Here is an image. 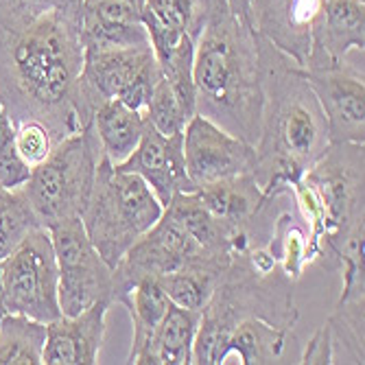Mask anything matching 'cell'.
Returning a JSON list of instances; mask_svg holds the SVG:
<instances>
[{
	"label": "cell",
	"mask_w": 365,
	"mask_h": 365,
	"mask_svg": "<svg viewBox=\"0 0 365 365\" xmlns=\"http://www.w3.org/2000/svg\"><path fill=\"white\" fill-rule=\"evenodd\" d=\"M81 66L79 14L0 0V103L14 125L38 120L55 143L81 129L73 110Z\"/></svg>",
	"instance_id": "1"
},
{
	"label": "cell",
	"mask_w": 365,
	"mask_h": 365,
	"mask_svg": "<svg viewBox=\"0 0 365 365\" xmlns=\"http://www.w3.org/2000/svg\"><path fill=\"white\" fill-rule=\"evenodd\" d=\"M262 90L252 175L269 199L289 195L328 149V125L304 68L256 36Z\"/></svg>",
	"instance_id": "2"
},
{
	"label": "cell",
	"mask_w": 365,
	"mask_h": 365,
	"mask_svg": "<svg viewBox=\"0 0 365 365\" xmlns=\"http://www.w3.org/2000/svg\"><path fill=\"white\" fill-rule=\"evenodd\" d=\"M192 83L197 114L256 145L262 114L256 33L227 5L210 18L197 40Z\"/></svg>",
	"instance_id": "3"
},
{
	"label": "cell",
	"mask_w": 365,
	"mask_h": 365,
	"mask_svg": "<svg viewBox=\"0 0 365 365\" xmlns=\"http://www.w3.org/2000/svg\"><path fill=\"white\" fill-rule=\"evenodd\" d=\"M300 317L295 307V280L280 267L258 272L247 252H235L212 297L199 315L192 363L219 365L227 335L245 319H262L291 330Z\"/></svg>",
	"instance_id": "4"
},
{
	"label": "cell",
	"mask_w": 365,
	"mask_h": 365,
	"mask_svg": "<svg viewBox=\"0 0 365 365\" xmlns=\"http://www.w3.org/2000/svg\"><path fill=\"white\" fill-rule=\"evenodd\" d=\"M164 208L136 173L118 171L103 155L81 223L101 258L114 269L125 252L158 223Z\"/></svg>",
	"instance_id": "5"
},
{
	"label": "cell",
	"mask_w": 365,
	"mask_h": 365,
	"mask_svg": "<svg viewBox=\"0 0 365 365\" xmlns=\"http://www.w3.org/2000/svg\"><path fill=\"white\" fill-rule=\"evenodd\" d=\"M103 147L90 125L59 140L48 158L33 167L18 188L42 227L83 215L94 186Z\"/></svg>",
	"instance_id": "6"
},
{
	"label": "cell",
	"mask_w": 365,
	"mask_h": 365,
	"mask_svg": "<svg viewBox=\"0 0 365 365\" xmlns=\"http://www.w3.org/2000/svg\"><path fill=\"white\" fill-rule=\"evenodd\" d=\"M160 75L151 44L83 48V66L73 90V110L79 127L90 125L94 112L110 98H118L145 114Z\"/></svg>",
	"instance_id": "7"
},
{
	"label": "cell",
	"mask_w": 365,
	"mask_h": 365,
	"mask_svg": "<svg viewBox=\"0 0 365 365\" xmlns=\"http://www.w3.org/2000/svg\"><path fill=\"white\" fill-rule=\"evenodd\" d=\"M230 258L199 245L190 232L164 210L158 223L125 252L114 267L112 297L118 302V297L143 278H160L190 267L225 272Z\"/></svg>",
	"instance_id": "8"
},
{
	"label": "cell",
	"mask_w": 365,
	"mask_h": 365,
	"mask_svg": "<svg viewBox=\"0 0 365 365\" xmlns=\"http://www.w3.org/2000/svg\"><path fill=\"white\" fill-rule=\"evenodd\" d=\"M324 210L319 254L356 221H365V149L361 143H330L304 173ZM319 258V256H317Z\"/></svg>",
	"instance_id": "9"
},
{
	"label": "cell",
	"mask_w": 365,
	"mask_h": 365,
	"mask_svg": "<svg viewBox=\"0 0 365 365\" xmlns=\"http://www.w3.org/2000/svg\"><path fill=\"white\" fill-rule=\"evenodd\" d=\"M0 272L9 313L26 315L42 324L61 317L59 272L46 227L29 232L26 239L5 260H0Z\"/></svg>",
	"instance_id": "10"
},
{
	"label": "cell",
	"mask_w": 365,
	"mask_h": 365,
	"mask_svg": "<svg viewBox=\"0 0 365 365\" xmlns=\"http://www.w3.org/2000/svg\"><path fill=\"white\" fill-rule=\"evenodd\" d=\"M46 230L59 272L61 315H79L101 300L114 302V269L92 245L81 217L59 221Z\"/></svg>",
	"instance_id": "11"
},
{
	"label": "cell",
	"mask_w": 365,
	"mask_h": 365,
	"mask_svg": "<svg viewBox=\"0 0 365 365\" xmlns=\"http://www.w3.org/2000/svg\"><path fill=\"white\" fill-rule=\"evenodd\" d=\"M227 0H147L143 22L162 75H190L197 40Z\"/></svg>",
	"instance_id": "12"
},
{
	"label": "cell",
	"mask_w": 365,
	"mask_h": 365,
	"mask_svg": "<svg viewBox=\"0 0 365 365\" xmlns=\"http://www.w3.org/2000/svg\"><path fill=\"white\" fill-rule=\"evenodd\" d=\"M304 77L326 116L330 143H365V77L363 63L304 66Z\"/></svg>",
	"instance_id": "13"
},
{
	"label": "cell",
	"mask_w": 365,
	"mask_h": 365,
	"mask_svg": "<svg viewBox=\"0 0 365 365\" xmlns=\"http://www.w3.org/2000/svg\"><path fill=\"white\" fill-rule=\"evenodd\" d=\"M184 162L197 190L230 175L252 173L254 145L230 134L215 120L195 114L184 127Z\"/></svg>",
	"instance_id": "14"
},
{
	"label": "cell",
	"mask_w": 365,
	"mask_h": 365,
	"mask_svg": "<svg viewBox=\"0 0 365 365\" xmlns=\"http://www.w3.org/2000/svg\"><path fill=\"white\" fill-rule=\"evenodd\" d=\"M118 171L136 173L153 190L162 208L175 192H192L184 162V134L164 136L149 123L145 134L125 162L114 164Z\"/></svg>",
	"instance_id": "15"
},
{
	"label": "cell",
	"mask_w": 365,
	"mask_h": 365,
	"mask_svg": "<svg viewBox=\"0 0 365 365\" xmlns=\"http://www.w3.org/2000/svg\"><path fill=\"white\" fill-rule=\"evenodd\" d=\"M114 302L101 300L79 315H61L46 324L44 365H94L106 339V317Z\"/></svg>",
	"instance_id": "16"
},
{
	"label": "cell",
	"mask_w": 365,
	"mask_h": 365,
	"mask_svg": "<svg viewBox=\"0 0 365 365\" xmlns=\"http://www.w3.org/2000/svg\"><path fill=\"white\" fill-rule=\"evenodd\" d=\"M363 48L365 0H324L311 24V51L304 66L337 63L348 53H363Z\"/></svg>",
	"instance_id": "17"
},
{
	"label": "cell",
	"mask_w": 365,
	"mask_h": 365,
	"mask_svg": "<svg viewBox=\"0 0 365 365\" xmlns=\"http://www.w3.org/2000/svg\"><path fill=\"white\" fill-rule=\"evenodd\" d=\"M79 38L83 48H125L151 44L140 9L123 0H83Z\"/></svg>",
	"instance_id": "18"
},
{
	"label": "cell",
	"mask_w": 365,
	"mask_h": 365,
	"mask_svg": "<svg viewBox=\"0 0 365 365\" xmlns=\"http://www.w3.org/2000/svg\"><path fill=\"white\" fill-rule=\"evenodd\" d=\"M250 24L256 36L304 66L311 51V26L300 22L293 0H250Z\"/></svg>",
	"instance_id": "19"
},
{
	"label": "cell",
	"mask_w": 365,
	"mask_h": 365,
	"mask_svg": "<svg viewBox=\"0 0 365 365\" xmlns=\"http://www.w3.org/2000/svg\"><path fill=\"white\" fill-rule=\"evenodd\" d=\"M199 315L202 313L171 302L167 315L162 317L151 339L131 365H190Z\"/></svg>",
	"instance_id": "20"
},
{
	"label": "cell",
	"mask_w": 365,
	"mask_h": 365,
	"mask_svg": "<svg viewBox=\"0 0 365 365\" xmlns=\"http://www.w3.org/2000/svg\"><path fill=\"white\" fill-rule=\"evenodd\" d=\"M291 337V330L272 326L262 319L241 322L225 339L219 356L223 363H243V365H267L280 363L284 346Z\"/></svg>",
	"instance_id": "21"
},
{
	"label": "cell",
	"mask_w": 365,
	"mask_h": 365,
	"mask_svg": "<svg viewBox=\"0 0 365 365\" xmlns=\"http://www.w3.org/2000/svg\"><path fill=\"white\" fill-rule=\"evenodd\" d=\"M149 120L143 112L131 110L118 98H110L94 112L92 127L112 164L125 162L138 147Z\"/></svg>",
	"instance_id": "22"
},
{
	"label": "cell",
	"mask_w": 365,
	"mask_h": 365,
	"mask_svg": "<svg viewBox=\"0 0 365 365\" xmlns=\"http://www.w3.org/2000/svg\"><path fill=\"white\" fill-rule=\"evenodd\" d=\"M118 304H123L131 317V326H134V337H131V348L125 359V363H134L138 352L147 346L151 339L153 330L162 322V317L167 315V309L171 300L160 287L158 278H143L127 293L118 297Z\"/></svg>",
	"instance_id": "23"
},
{
	"label": "cell",
	"mask_w": 365,
	"mask_h": 365,
	"mask_svg": "<svg viewBox=\"0 0 365 365\" xmlns=\"http://www.w3.org/2000/svg\"><path fill=\"white\" fill-rule=\"evenodd\" d=\"M333 363H365V297L341 300L326 322Z\"/></svg>",
	"instance_id": "24"
},
{
	"label": "cell",
	"mask_w": 365,
	"mask_h": 365,
	"mask_svg": "<svg viewBox=\"0 0 365 365\" xmlns=\"http://www.w3.org/2000/svg\"><path fill=\"white\" fill-rule=\"evenodd\" d=\"M46 324L7 313L0 324V365H42Z\"/></svg>",
	"instance_id": "25"
},
{
	"label": "cell",
	"mask_w": 365,
	"mask_h": 365,
	"mask_svg": "<svg viewBox=\"0 0 365 365\" xmlns=\"http://www.w3.org/2000/svg\"><path fill=\"white\" fill-rule=\"evenodd\" d=\"M267 250L274 254L280 269L291 280H300L304 267L311 264L309 262V232L291 212H280L278 217H274Z\"/></svg>",
	"instance_id": "26"
},
{
	"label": "cell",
	"mask_w": 365,
	"mask_h": 365,
	"mask_svg": "<svg viewBox=\"0 0 365 365\" xmlns=\"http://www.w3.org/2000/svg\"><path fill=\"white\" fill-rule=\"evenodd\" d=\"M223 274L225 272L206 269V267H190V269L160 276L158 282L173 304L202 313L204 307L208 304V300L212 297L217 284L221 282Z\"/></svg>",
	"instance_id": "27"
},
{
	"label": "cell",
	"mask_w": 365,
	"mask_h": 365,
	"mask_svg": "<svg viewBox=\"0 0 365 365\" xmlns=\"http://www.w3.org/2000/svg\"><path fill=\"white\" fill-rule=\"evenodd\" d=\"M42 227L18 188L0 186V260H5L29 232Z\"/></svg>",
	"instance_id": "28"
},
{
	"label": "cell",
	"mask_w": 365,
	"mask_h": 365,
	"mask_svg": "<svg viewBox=\"0 0 365 365\" xmlns=\"http://www.w3.org/2000/svg\"><path fill=\"white\" fill-rule=\"evenodd\" d=\"M197 112L186 106L182 98L178 96V92L173 90V86L167 81V77L160 75L153 94L149 98L147 106V120L160 131L164 136H173V134H184L186 123L195 116Z\"/></svg>",
	"instance_id": "29"
},
{
	"label": "cell",
	"mask_w": 365,
	"mask_h": 365,
	"mask_svg": "<svg viewBox=\"0 0 365 365\" xmlns=\"http://www.w3.org/2000/svg\"><path fill=\"white\" fill-rule=\"evenodd\" d=\"M31 169L18 158L16 151V127L0 103V186L20 188L29 180Z\"/></svg>",
	"instance_id": "30"
},
{
	"label": "cell",
	"mask_w": 365,
	"mask_h": 365,
	"mask_svg": "<svg viewBox=\"0 0 365 365\" xmlns=\"http://www.w3.org/2000/svg\"><path fill=\"white\" fill-rule=\"evenodd\" d=\"M16 127V151L18 158L26 164L29 169L42 164L53 147L57 145L48 127H44L38 120H24L14 125Z\"/></svg>",
	"instance_id": "31"
},
{
	"label": "cell",
	"mask_w": 365,
	"mask_h": 365,
	"mask_svg": "<svg viewBox=\"0 0 365 365\" xmlns=\"http://www.w3.org/2000/svg\"><path fill=\"white\" fill-rule=\"evenodd\" d=\"M300 363H304V365H330L333 363V348H330L326 324H322L313 333V337L309 339Z\"/></svg>",
	"instance_id": "32"
},
{
	"label": "cell",
	"mask_w": 365,
	"mask_h": 365,
	"mask_svg": "<svg viewBox=\"0 0 365 365\" xmlns=\"http://www.w3.org/2000/svg\"><path fill=\"white\" fill-rule=\"evenodd\" d=\"M227 7L237 18H243L250 22V0H227Z\"/></svg>",
	"instance_id": "33"
},
{
	"label": "cell",
	"mask_w": 365,
	"mask_h": 365,
	"mask_svg": "<svg viewBox=\"0 0 365 365\" xmlns=\"http://www.w3.org/2000/svg\"><path fill=\"white\" fill-rule=\"evenodd\" d=\"M57 3H59L63 9H68V11L81 16V5H83V0H57Z\"/></svg>",
	"instance_id": "34"
},
{
	"label": "cell",
	"mask_w": 365,
	"mask_h": 365,
	"mask_svg": "<svg viewBox=\"0 0 365 365\" xmlns=\"http://www.w3.org/2000/svg\"><path fill=\"white\" fill-rule=\"evenodd\" d=\"M7 304H5V289H3V272H0V324H3L5 315H7Z\"/></svg>",
	"instance_id": "35"
},
{
	"label": "cell",
	"mask_w": 365,
	"mask_h": 365,
	"mask_svg": "<svg viewBox=\"0 0 365 365\" xmlns=\"http://www.w3.org/2000/svg\"><path fill=\"white\" fill-rule=\"evenodd\" d=\"M123 3H127V5H131V7H136V9L143 11V7H145L147 0H123Z\"/></svg>",
	"instance_id": "36"
},
{
	"label": "cell",
	"mask_w": 365,
	"mask_h": 365,
	"mask_svg": "<svg viewBox=\"0 0 365 365\" xmlns=\"http://www.w3.org/2000/svg\"><path fill=\"white\" fill-rule=\"evenodd\" d=\"M29 3H36V5H59L57 0H29Z\"/></svg>",
	"instance_id": "37"
}]
</instances>
